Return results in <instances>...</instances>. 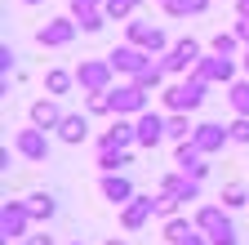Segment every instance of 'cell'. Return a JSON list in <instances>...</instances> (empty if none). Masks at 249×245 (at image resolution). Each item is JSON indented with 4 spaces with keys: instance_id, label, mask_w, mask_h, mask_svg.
<instances>
[{
    "instance_id": "obj_1",
    "label": "cell",
    "mask_w": 249,
    "mask_h": 245,
    "mask_svg": "<svg viewBox=\"0 0 249 245\" xmlns=\"http://www.w3.org/2000/svg\"><path fill=\"white\" fill-rule=\"evenodd\" d=\"M205 89H209V80H200V76H192L187 72V80H178V85H169L165 89V112H196L200 103H205Z\"/></svg>"
},
{
    "instance_id": "obj_2",
    "label": "cell",
    "mask_w": 249,
    "mask_h": 245,
    "mask_svg": "<svg viewBox=\"0 0 249 245\" xmlns=\"http://www.w3.org/2000/svg\"><path fill=\"white\" fill-rule=\"evenodd\" d=\"M31 209H27V201H5L0 205V236H5V245H22L27 236H31Z\"/></svg>"
},
{
    "instance_id": "obj_3",
    "label": "cell",
    "mask_w": 249,
    "mask_h": 245,
    "mask_svg": "<svg viewBox=\"0 0 249 245\" xmlns=\"http://www.w3.org/2000/svg\"><path fill=\"white\" fill-rule=\"evenodd\" d=\"M76 85H80V94H107V89L116 85V67L107 63V58H80Z\"/></svg>"
},
{
    "instance_id": "obj_4",
    "label": "cell",
    "mask_w": 249,
    "mask_h": 245,
    "mask_svg": "<svg viewBox=\"0 0 249 245\" xmlns=\"http://www.w3.org/2000/svg\"><path fill=\"white\" fill-rule=\"evenodd\" d=\"M107 103H111V116H142L151 107V94L138 89L134 80H124V85H111L107 89Z\"/></svg>"
},
{
    "instance_id": "obj_5",
    "label": "cell",
    "mask_w": 249,
    "mask_h": 245,
    "mask_svg": "<svg viewBox=\"0 0 249 245\" xmlns=\"http://www.w3.org/2000/svg\"><path fill=\"white\" fill-rule=\"evenodd\" d=\"M205 58V49H200V40H192V36H182V40H174L169 45V54H160V67L169 72V76H187L196 63Z\"/></svg>"
},
{
    "instance_id": "obj_6",
    "label": "cell",
    "mask_w": 249,
    "mask_h": 245,
    "mask_svg": "<svg viewBox=\"0 0 249 245\" xmlns=\"http://www.w3.org/2000/svg\"><path fill=\"white\" fill-rule=\"evenodd\" d=\"M124 40L147 49V54H169V36H165V27H156V22H142V18H129L124 22Z\"/></svg>"
},
{
    "instance_id": "obj_7",
    "label": "cell",
    "mask_w": 249,
    "mask_h": 245,
    "mask_svg": "<svg viewBox=\"0 0 249 245\" xmlns=\"http://www.w3.org/2000/svg\"><path fill=\"white\" fill-rule=\"evenodd\" d=\"M76 32H80V22L67 14V18H49L40 32H36V45L40 49H67L71 40H76Z\"/></svg>"
},
{
    "instance_id": "obj_8",
    "label": "cell",
    "mask_w": 249,
    "mask_h": 245,
    "mask_svg": "<svg viewBox=\"0 0 249 245\" xmlns=\"http://www.w3.org/2000/svg\"><path fill=\"white\" fill-rule=\"evenodd\" d=\"M14 151H18L22 161L40 165V161H49V134H45V130H36V125H27V130H18V134H14Z\"/></svg>"
},
{
    "instance_id": "obj_9",
    "label": "cell",
    "mask_w": 249,
    "mask_h": 245,
    "mask_svg": "<svg viewBox=\"0 0 249 245\" xmlns=\"http://www.w3.org/2000/svg\"><path fill=\"white\" fill-rule=\"evenodd\" d=\"M107 63L116 67V76H129V80H134V76H138V72H142V67L151 63V54H147V49H138V45H129V40H124V45H116V49L107 54Z\"/></svg>"
},
{
    "instance_id": "obj_10",
    "label": "cell",
    "mask_w": 249,
    "mask_h": 245,
    "mask_svg": "<svg viewBox=\"0 0 249 245\" xmlns=\"http://www.w3.org/2000/svg\"><path fill=\"white\" fill-rule=\"evenodd\" d=\"M192 76H200V80H209V85H231V80H236V58L205 54L200 63L192 67Z\"/></svg>"
},
{
    "instance_id": "obj_11",
    "label": "cell",
    "mask_w": 249,
    "mask_h": 245,
    "mask_svg": "<svg viewBox=\"0 0 249 245\" xmlns=\"http://www.w3.org/2000/svg\"><path fill=\"white\" fill-rule=\"evenodd\" d=\"M151 214H156V196H151V192H147V196H134L129 205H120V227H124V232H138V227L151 223Z\"/></svg>"
},
{
    "instance_id": "obj_12",
    "label": "cell",
    "mask_w": 249,
    "mask_h": 245,
    "mask_svg": "<svg viewBox=\"0 0 249 245\" xmlns=\"http://www.w3.org/2000/svg\"><path fill=\"white\" fill-rule=\"evenodd\" d=\"M192 143L205 151V156H218V151H223V147L231 143V130H227V125H218V120H205V125H196Z\"/></svg>"
},
{
    "instance_id": "obj_13",
    "label": "cell",
    "mask_w": 249,
    "mask_h": 245,
    "mask_svg": "<svg viewBox=\"0 0 249 245\" xmlns=\"http://www.w3.org/2000/svg\"><path fill=\"white\" fill-rule=\"evenodd\" d=\"M134 125H138V147H147V151H151V147H160V143L169 138V134H165V116H160V112H151V107H147L142 116H134Z\"/></svg>"
},
{
    "instance_id": "obj_14",
    "label": "cell",
    "mask_w": 249,
    "mask_h": 245,
    "mask_svg": "<svg viewBox=\"0 0 249 245\" xmlns=\"http://www.w3.org/2000/svg\"><path fill=\"white\" fill-rule=\"evenodd\" d=\"M138 143V125H134V116H116L111 120V130L98 134V147H134Z\"/></svg>"
},
{
    "instance_id": "obj_15",
    "label": "cell",
    "mask_w": 249,
    "mask_h": 245,
    "mask_svg": "<svg viewBox=\"0 0 249 245\" xmlns=\"http://www.w3.org/2000/svg\"><path fill=\"white\" fill-rule=\"evenodd\" d=\"M27 116H31V125H36V130H45V134H49V130H58V125H62V116H67V112L58 107V98H49V94H45V98L31 103V112H27Z\"/></svg>"
},
{
    "instance_id": "obj_16",
    "label": "cell",
    "mask_w": 249,
    "mask_h": 245,
    "mask_svg": "<svg viewBox=\"0 0 249 245\" xmlns=\"http://www.w3.org/2000/svg\"><path fill=\"white\" fill-rule=\"evenodd\" d=\"M160 192L178 196L182 205H192V201H200V183H196V178H187L182 170H174V174H165V178H160Z\"/></svg>"
},
{
    "instance_id": "obj_17",
    "label": "cell",
    "mask_w": 249,
    "mask_h": 245,
    "mask_svg": "<svg viewBox=\"0 0 249 245\" xmlns=\"http://www.w3.org/2000/svg\"><path fill=\"white\" fill-rule=\"evenodd\" d=\"M192 219H196V227H200L205 236H213L218 227H227V223H231V209H227V205H218V201H209V205H200V209L192 214Z\"/></svg>"
},
{
    "instance_id": "obj_18",
    "label": "cell",
    "mask_w": 249,
    "mask_h": 245,
    "mask_svg": "<svg viewBox=\"0 0 249 245\" xmlns=\"http://www.w3.org/2000/svg\"><path fill=\"white\" fill-rule=\"evenodd\" d=\"M138 192H134V183L124 178V174H103V201H111V205H129Z\"/></svg>"
},
{
    "instance_id": "obj_19",
    "label": "cell",
    "mask_w": 249,
    "mask_h": 245,
    "mask_svg": "<svg viewBox=\"0 0 249 245\" xmlns=\"http://www.w3.org/2000/svg\"><path fill=\"white\" fill-rule=\"evenodd\" d=\"M134 165V151L129 147H98V170L103 174H124Z\"/></svg>"
},
{
    "instance_id": "obj_20",
    "label": "cell",
    "mask_w": 249,
    "mask_h": 245,
    "mask_svg": "<svg viewBox=\"0 0 249 245\" xmlns=\"http://www.w3.org/2000/svg\"><path fill=\"white\" fill-rule=\"evenodd\" d=\"M58 138H62V143H71V147H80V143L89 138V116L67 112V116H62V125H58Z\"/></svg>"
},
{
    "instance_id": "obj_21",
    "label": "cell",
    "mask_w": 249,
    "mask_h": 245,
    "mask_svg": "<svg viewBox=\"0 0 249 245\" xmlns=\"http://www.w3.org/2000/svg\"><path fill=\"white\" fill-rule=\"evenodd\" d=\"M71 89H80L76 85V72H67V67H49L45 72V94L49 98H62V94H71Z\"/></svg>"
},
{
    "instance_id": "obj_22",
    "label": "cell",
    "mask_w": 249,
    "mask_h": 245,
    "mask_svg": "<svg viewBox=\"0 0 249 245\" xmlns=\"http://www.w3.org/2000/svg\"><path fill=\"white\" fill-rule=\"evenodd\" d=\"M209 5H213V0H165L160 9H165L169 18H200Z\"/></svg>"
},
{
    "instance_id": "obj_23",
    "label": "cell",
    "mask_w": 249,
    "mask_h": 245,
    "mask_svg": "<svg viewBox=\"0 0 249 245\" xmlns=\"http://www.w3.org/2000/svg\"><path fill=\"white\" fill-rule=\"evenodd\" d=\"M27 209H31V219H36V223H49L53 214H58V201L49 192H31L27 196Z\"/></svg>"
},
{
    "instance_id": "obj_24",
    "label": "cell",
    "mask_w": 249,
    "mask_h": 245,
    "mask_svg": "<svg viewBox=\"0 0 249 245\" xmlns=\"http://www.w3.org/2000/svg\"><path fill=\"white\" fill-rule=\"evenodd\" d=\"M165 76H169V72L160 67V58H156V63H147V67L134 76V85H138V89H147V94H156V89L165 85Z\"/></svg>"
},
{
    "instance_id": "obj_25",
    "label": "cell",
    "mask_w": 249,
    "mask_h": 245,
    "mask_svg": "<svg viewBox=\"0 0 249 245\" xmlns=\"http://www.w3.org/2000/svg\"><path fill=\"white\" fill-rule=\"evenodd\" d=\"M165 134H169L174 143H187V138L196 134V125L187 120V112H169V116H165Z\"/></svg>"
},
{
    "instance_id": "obj_26",
    "label": "cell",
    "mask_w": 249,
    "mask_h": 245,
    "mask_svg": "<svg viewBox=\"0 0 249 245\" xmlns=\"http://www.w3.org/2000/svg\"><path fill=\"white\" fill-rule=\"evenodd\" d=\"M209 54L236 58V54H245V45H240V36H236V32H213V40H209Z\"/></svg>"
},
{
    "instance_id": "obj_27",
    "label": "cell",
    "mask_w": 249,
    "mask_h": 245,
    "mask_svg": "<svg viewBox=\"0 0 249 245\" xmlns=\"http://www.w3.org/2000/svg\"><path fill=\"white\" fill-rule=\"evenodd\" d=\"M196 232V219H182V214H178V219H165V227H160V236L169 241V245H178V241H187V236H192Z\"/></svg>"
},
{
    "instance_id": "obj_28",
    "label": "cell",
    "mask_w": 249,
    "mask_h": 245,
    "mask_svg": "<svg viewBox=\"0 0 249 245\" xmlns=\"http://www.w3.org/2000/svg\"><path fill=\"white\" fill-rule=\"evenodd\" d=\"M71 18H76V22H80V32H85V36H98V32H103V27H107V22H111V18H107V14H103V9H76V14H71Z\"/></svg>"
},
{
    "instance_id": "obj_29",
    "label": "cell",
    "mask_w": 249,
    "mask_h": 245,
    "mask_svg": "<svg viewBox=\"0 0 249 245\" xmlns=\"http://www.w3.org/2000/svg\"><path fill=\"white\" fill-rule=\"evenodd\" d=\"M227 103H231V112H236V116H249V76L227 85Z\"/></svg>"
},
{
    "instance_id": "obj_30",
    "label": "cell",
    "mask_w": 249,
    "mask_h": 245,
    "mask_svg": "<svg viewBox=\"0 0 249 245\" xmlns=\"http://www.w3.org/2000/svg\"><path fill=\"white\" fill-rule=\"evenodd\" d=\"M138 5H142V0H107V5H103V14H107L111 22H129Z\"/></svg>"
},
{
    "instance_id": "obj_31",
    "label": "cell",
    "mask_w": 249,
    "mask_h": 245,
    "mask_svg": "<svg viewBox=\"0 0 249 245\" xmlns=\"http://www.w3.org/2000/svg\"><path fill=\"white\" fill-rule=\"evenodd\" d=\"M218 201H223L227 209H240V205H249V192H245V183H227Z\"/></svg>"
},
{
    "instance_id": "obj_32",
    "label": "cell",
    "mask_w": 249,
    "mask_h": 245,
    "mask_svg": "<svg viewBox=\"0 0 249 245\" xmlns=\"http://www.w3.org/2000/svg\"><path fill=\"white\" fill-rule=\"evenodd\" d=\"M178 209H182V201H178V196L156 192V214H160V219H178Z\"/></svg>"
},
{
    "instance_id": "obj_33",
    "label": "cell",
    "mask_w": 249,
    "mask_h": 245,
    "mask_svg": "<svg viewBox=\"0 0 249 245\" xmlns=\"http://www.w3.org/2000/svg\"><path fill=\"white\" fill-rule=\"evenodd\" d=\"M85 112H89V116H111L107 94H85Z\"/></svg>"
},
{
    "instance_id": "obj_34",
    "label": "cell",
    "mask_w": 249,
    "mask_h": 245,
    "mask_svg": "<svg viewBox=\"0 0 249 245\" xmlns=\"http://www.w3.org/2000/svg\"><path fill=\"white\" fill-rule=\"evenodd\" d=\"M209 245H240V236H236V223H227V227H218V232L209 236Z\"/></svg>"
},
{
    "instance_id": "obj_35",
    "label": "cell",
    "mask_w": 249,
    "mask_h": 245,
    "mask_svg": "<svg viewBox=\"0 0 249 245\" xmlns=\"http://www.w3.org/2000/svg\"><path fill=\"white\" fill-rule=\"evenodd\" d=\"M227 130H231V143H249V116H236Z\"/></svg>"
},
{
    "instance_id": "obj_36",
    "label": "cell",
    "mask_w": 249,
    "mask_h": 245,
    "mask_svg": "<svg viewBox=\"0 0 249 245\" xmlns=\"http://www.w3.org/2000/svg\"><path fill=\"white\" fill-rule=\"evenodd\" d=\"M14 67H18V54H14L9 45H0V76H9Z\"/></svg>"
},
{
    "instance_id": "obj_37",
    "label": "cell",
    "mask_w": 249,
    "mask_h": 245,
    "mask_svg": "<svg viewBox=\"0 0 249 245\" xmlns=\"http://www.w3.org/2000/svg\"><path fill=\"white\" fill-rule=\"evenodd\" d=\"M231 32L240 36V45H249V18H236V27H231Z\"/></svg>"
},
{
    "instance_id": "obj_38",
    "label": "cell",
    "mask_w": 249,
    "mask_h": 245,
    "mask_svg": "<svg viewBox=\"0 0 249 245\" xmlns=\"http://www.w3.org/2000/svg\"><path fill=\"white\" fill-rule=\"evenodd\" d=\"M103 5H107V0H71V14L76 9H103Z\"/></svg>"
},
{
    "instance_id": "obj_39",
    "label": "cell",
    "mask_w": 249,
    "mask_h": 245,
    "mask_svg": "<svg viewBox=\"0 0 249 245\" xmlns=\"http://www.w3.org/2000/svg\"><path fill=\"white\" fill-rule=\"evenodd\" d=\"M22 245H53V236H49V232H36V236H27Z\"/></svg>"
},
{
    "instance_id": "obj_40",
    "label": "cell",
    "mask_w": 249,
    "mask_h": 245,
    "mask_svg": "<svg viewBox=\"0 0 249 245\" xmlns=\"http://www.w3.org/2000/svg\"><path fill=\"white\" fill-rule=\"evenodd\" d=\"M178 245H209V236H205V232H200V227H196V232H192V236H187V241H178Z\"/></svg>"
},
{
    "instance_id": "obj_41",
    "label": "cell",
    "mask_w": 249,
    "mask_h": 245,
    "mask_svg": "<svg viewBox=\"0 0 249 245\" xmlns=\"http://www.w3.org/2000/svg\"><path fill=\"white\" fill-rule=\"evenodd\" d=\"M236 18H249V0H236Z\"/></svg>"
},
{
    "instance_id": "obj_42",
    "label": "cell",
    "mask_w": 249,
    "mask_h": 245,
    "mask_svg": "<svg viewBox=\"0 0 249 245\" xmlns=\"http://www.w3.org/2000/svg\"><path fill=\"white\" fill-rule=\"evenodd\" d=\"M240 72L249 76V45H245V54H240Z\"/></svg>"
},
{
    "instance_id": "obj_43",
    "label": "cell",
    "mask_w": 249,
    "mask_h": 245,
    "mask_svg": "<svg viewBox=\"0 0 249 245\" xmlns=\"http://www.w3.org/2000/svg\"><path fill=\"white\" fill-rule=\"evenodd\" d=\"M107 245H129V241H120V236H111V241H107Z\"/></svg>"
},
{
    "instance_id": "obj_44",
    "label": "cell",
    "mask_w": 249,
    "mask_h": 245,
    "mask_svg": "<svg viewBox=\"0 0 249 245\" xmlns=\"http://www.w3.org/2000/svg\"><path fill=\"white\" fill-rule=\"evenodd\" d=\"M22 5H40V0H22Z\"/></svg>"
},
{
    "instance_id": "obj_45",
    "label": "cell",
    "mask_w": 249,
    "mask_h": 245,
    "mask_svg": "<svg viewBox=\"0 0 249 245\" xmlns=\"http://www.w3.org/2000/svg\"><path fill=\"white\" fill-rule=\"evenodd\" d=\"M71 245H85V241H71Z\"/></svg>"
},
{
    "instance_id": "obj_46",
    "label": "cell",
    "mask_w": 249,
    "mask_h": 245,
    "mask_svg": "<svg viewBox=\"0 0 249 245\" xmlns=\"http://www.w3.org/2000/svg\"><path fill=\"white\" fill-rule=\"evenodd\" d=\"M156 5H165V0H156Z\"/></svg>"
}]
</instances>
